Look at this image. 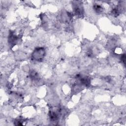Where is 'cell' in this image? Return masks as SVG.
Returning <instances> with one entry per match:
<instances>
[{
  "label": "cell",
  "mask_w": 126,
  "mask_h": 126,
  "mask_svg": "<svg viewBox=\"0 0 126 126\" xmlns=\"http://www.w3.org/2000/svg\"><path fill=\"white\" fill-rule=\"evenodd\" d=\"M73 9L74 13L76 15L81 16L83 15L84 11L83 6L81 3H78V1H74V3H73Z\"/></svg>",
  "instance_id": "2"
},
{
  "label": "cell",
  "mask_w": 126,
  "mask_h": 126,
  "mask_svg": "<svg viewBox=\"0 0 126 126\" xmlns=\"http://www.w3.org/2000/svg\"><path fill=\"white\" fill-rule=\"evenodd\" d=\"M94 11H95V12H96L97 14H100L101 13H102V12L103 11V7L99 4H98L97 3H95L94 5L93 6Z\"/></svg>",
  "instance_id": "4"
},
{
  "label": "cell",
  "mask_w": 126,
  "mask_h": 126,
  "mask_svg": "<svg viewBox=\"0 0 126 126\" xmlns=\"http://www.w3.org/2000/svg\"><path fill=\"white\" fill-rule=\"evenodd\" d=\"M18 39V38L17 37V36H16V35L12 33L9 34V36L8 37L9 43L11 44H15L16 43H17Z\"/></svg>",
  "instance_id": "3"
},
{
  "label": "cell",
  "mask_w": 126,
  "mask_h": 126,
  "mask_svg": "<svg viewBox=\"0 0 126 126\" xmlns=\"http://www.w3.org/2000/svg\"><path fill=\"white\" fill-rule=\"evenodd\" d=\"M58 113L56 111H52L50 112V117L51 120L56 121L58 119Z\"/></svg>",
  "instance_id": "6"
},
{
  "label": "cell",
  "mask_w": 126,
  "mask_h": 126,
  "mask_svg": "<svg viewBox=\"0 0 126 126\" xmlns=\"http://www.w3.org/2000/svg\"><path fill=\"white\" fill-rule=\"evenodd\" d=\"M80 79V82L81 84L85 86H89L90 84V78L88 77H79Z\"/></svg>",
  "instance_id": "5"
},
{
  "label": "cell",
  "mask_w": 126,
  "mask_h": 126,
  "mask_svg": "<svg viewBox=\"0 0 126 126\" xmlns=\"http://www.w3.org/2000/svg\"><path fill=\"white\" fill-rule=\"evenodd\" d=\"M30 76L32 79H36L38 78V74L35 71H32L30 74Z\"/></svg>",
  "instance_id": "7"
},
{
  "label": "cell",
  "mask_w": 126,
  "mask_h": 126,
  "mask_svg": "<svg viewBox=\"0 0 126 126\" xmlns=\"http://www.w3.org/2000/svg\"><path fill=\"white\" fill-rule=\"evenodd\" d=\"M45 55V50L43 47L36 48L32 54V60L40 62L42 61Z\"/></svg>",
  "instance_id": "1"
}]
</instances>
